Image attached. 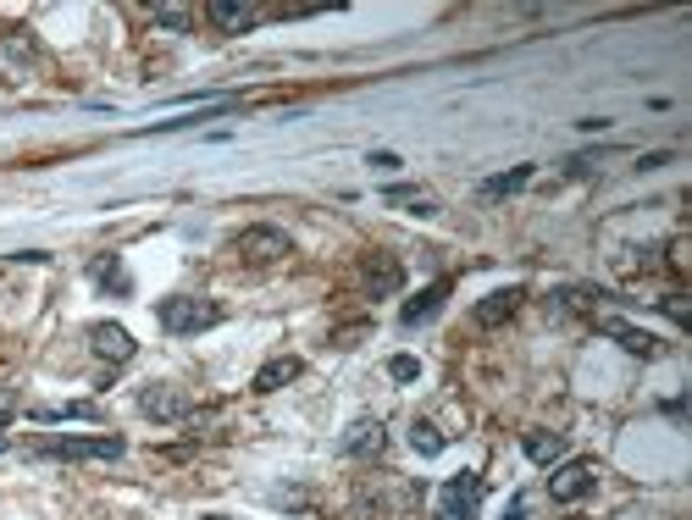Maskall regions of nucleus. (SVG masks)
Returning a JSON list of instances; mask_svg holds the SVG:
<instances>
[{
	"mask_svg": "<svg viewBox=\"0 0 692 520\" xmlns=\"http://www.w3.org/2000/svg\"><path fill=\"white\" fill-rule=\"evenodd\" d=\"M156 321L167 332H178V338H194V332L222 321V305H211V299H200V294H172V299L156 305Z\"/></svg>",
	"mask_w": 692,
	"mask_h": 520,
	"instance_id": "1",
	"label": "nucleus"
},
{
	"mask_svg": "<svg viewBox=\"0 0 692 520\" xmlns=\"http://www.w3.org/2000/svg\"><path fill=\"white\" fill-rule=\"evenodd\" d=\"M477 504H482V476L477 471H460L438 487V509L432 520H477Z\"/></svg>",
	"mask_w": 692,
	"mask_h": 520,
	"instance_id": "2",
	"label": "nucleus"
},
{
	"mask_svg": "<svg viewBox=\"0 0 692 520\" xmlns=\"http://www.w3.org/2000/svg\"><path fill=\"white\" fill-rule=\"evenodd\" d=\"M128 449V443L117 438V432H100V438H50L45 449V460H117V454Z\"/></svg>",
	"mask_w": 692,
	"mask_h": 520,
	"instance_id": "3",
	"label": "nucleus"
},
{
	"mask_svg": "<svg viewBox=\"0 0 692 520\" xmlns=\"http://www.w3.org/2000/svg\"><path fill=\"white\" fill-rule=\"evenodd\" d=\"M288 233L283 227H244L239 238H233V255L239 260H250V266H272V260H283L288 255Z\"/></svg>",
	"mask_w": 692,
	"mask_h": 520,
	"instance_id": "4",
	"label": "nucleus"
},
{
	"mask_svg": "<svg viewBox=\"0 0 692 520\" xmlns=\"http://www.w3.org/2000/svg\"><path fill=\"white\" fill-rule=\"evenodd\" d=\"M593 487H598V465L593 460H565V465H554V476H549L554 504H582Z\"/></svg>",
	"mask_w": 692,
	"mask_h": 520,
	"instance_id": "5",
	"label": "nucleus"
},
{
	"mask_svg": "<svg viewBox=\"0 0 692 520\" xmlns=\"http://www.w3.org/2000/svg\"><path fill=\"white\" fill-rule=\"evenodd\" d=\"M338 449H344L349 460H377V454L388 449V426H382L377 415H366V421H355L344 432V443H338Z\"/></svg>",
	"mask_w": 692,
	"mask_h": 520,
	"instance_id": "6",
	"label": "nucleus"
},
{
	"mask_svg": "<svg viewBox=\"0 0 692 520\" xmlns=\"http://www.w3.org/2000/svg\"><path fill=\"white\" fill-rule=\"evenodd\" d=\"M139 410L150 415V421H183L189 415V393L183 388H167V382H156V388L139 393Z\"/></svg>",
	"mask_w": 692,
	"mask_h": 520,
	"instance_id": "7",
	"label": "nucleus"
},
{
	"mask_svg": "<svg viewBox=\"0 0 692 520\" xmlns=\"http://www.w3.org/2000/svg\"><path fill=\"white\" fill-rule=\"evenodd\" d=\"M598 332H609V338L621 343L626 355H637V360H654L659 355V338H654V332L632 327V321H621V316H604V321H598Z\"/></svg>",
	"mask_w": 692,
	"mask_h": 520,
	"instance_id": "8",
	"label": "nucleus"
},
{
	"mask_svg": "<svg viewBox=\"0 0 692 520\" xmlns=\"http://www.w3.org/2000/svg\"><path fill=\"white\" fill-rule=\"evenodd\" d=\"M89 343H95V355L111 360V366L133 360V332L117 327V321H95V327H89Z\"/></svg>",
	"mask_w": 692,
	"mask_h": 520,
	"instance_id": "9",
	"label": "nucleus"
},
{
	"mask_svg": "<svg viewBox=\"0 0 692 520\" xmlns=\"http://www.w3.org/2000/svg\"><path fill=\"white\" fill-rule=\"evenodd\" d=\"M399 288H405V266L388 255H366V294L388 299V294H399Z\"/></svg>",
	"mask_w": 692,
	"mask_h": 520,
	"instance_id": "10",
	"label": "nucleus"
},
{
	"mask_svg": "<svg viewBox=\"0 0 692 520\" xmlns=\"http://www.w3.org/2000/svg\"><path fill=\"white\" fill-rule=\"evenodd\" d=\"M205 17H211L222 34H244V28H255V17H261V12H255L250 0H211Z\"/></svg>",
	"mask_w": 692,
	"mask_h": 520,
	"instance_id": "11",
	"label": "nucleus"
},
{
	"mask_svg": "<svg viewBox=\"0 0 692 520\" xmlns=\"http://www.w3.org/2000/svg\"><path fill=\"white\" fill-rule=\"evenodd\" d=\"M521 299H526L521 288H493V294L482 299V305L471 310V316H477V327H499V321H510L515 310H521Z\"/></svg>",
	"mask_w": 692,
	"mask_h": 520,
	"instance_id": "12",
	"label": "nucleus"
},
{
	"mask_svg": "<svg viewBox=\"0 0 692 520\" xmlns=\"http://www.w3.org/2000/svg\"><path fill=\"white\" fill-rule=\"evenodd\" d=\"M443 299H449V283H432V288H421L416 299H405V310H399V321L405 327H421V321H432L443 310Z\"/></svg>",
	"mask_w": 692,
	"mask_h": 520,
	"instance_id": "13",
	"label": "nucleus"
},
{
	"mask_svg": "<svg viewBox=\"0 0 692 520\" xmlns=\"http://www.w3.org/2000/svg\"><path fill=\"white\" fill-rule=\"evenodd\" d=\"M299 371H305V360H299V355H277V360H266V366L255 371L250 388H255V393H277L283 382H294Z\"/></svg>",
	"mask_w": 692,
	"mask_h": 520,
	"instance_id": "14",
	"label": "nucleus"
},
{
	"mask_svg": "<svg viewBox=\"0 0 692 520\" xmlns=\"http://www.w3.org/2000/svg\"><path fill=\"white\" fill-rule=\"evenodd\" d=\"M34 421H39V426H56V421H100V404H89V399H72V404H39Z\"/></svg>",
	"mask_w": 692,
	"mask_h": 520,
	"instance_id": "15",
	"label": "nucleus"
},
{
	"mask_svg": "<svg viewBox=\"0 0 692 520\" xmlns=\"http://www.w3.org/2000/svg\"><path fill=\"white\" fill-rule=\"evenodd\" d=\"M382 200H388V205H405L410 216H438V200H432L427 189H410V183H394V189H382Z\"/></svg>",
	"mask_w": 692,
	"mask_h": 520,
	"instance_id": "16",
	"label": "nucleus"
},
{
	"mask_svg": "<svg viewBox=\"0 0 692 520\" xmlns=\"http://www.w3.org/2000/svg\"><path fill=\"white\" fill-rule=\"evenodd\" d=\"M521 449H526V460L554 465V460L565 454V438H560V432H543V426H537V432H526V438H521Z\"/></svg>",
	"mask_w": 692,
	"mask_h": 520,
	"instance_id": "17",
	"label": "nucleus"
},
{
	"mask_svg": "<svg viewBox=\"0 0 692 520\" xmlns=\"http://www.w3.org/2000/svg\"><path fill=\"white\" fill-rule=\"evenodd\" d=\"M526 183H532V166H510V172H499V178L482 183V200H504V194L526 189Z\"/></svg>",
	"mask_w": 692,
	"mask_h": 520,
	"instance_id": "18",
	"label": "nucleus"
},
{
	"mask_svg": "<svg viewBox=\"0 0 692 520\" xmlns=\"http://www.w3.org/2000/svg\"><path fill=\"white\" fill-rule=\"evenodd\" d=\"M410 449L432 460V454H443V432H438L432 421H416V426H410Z\"/></svg>",
	"mask_w": 692,
	"mask_h": 520,
	"instance_id": "19",
	"label": "nucleus"
},
{
	"mask_svg": "<svg viewBox=\"0 0 692 520\" xmlns=\"http://www.w3.org/2000/svg\"><path fill=\"white\" fill-rule=\"evenodd\" d=\"M95 283H100V288H117V294H128V272L117 266V255L95 260Z\"/></svg>",
	"mask_w": 692,
	"mask_h": 520,
	"instance_id": "20",
	"label": "nucleus"
},
{
	"mask_svg": "<svg viewBox=\"0 0 692 520\" xmlns=\"http://www.w3.org/2000/svg\"><path fill=\"white\" fill-rule=\"evenodd\" d=\"M156 23L172 28V34H183V28L194 23V12H189V6H156Z\"/></svg>",
	"mask_w": 692,
	"mask_h": 520,
	"instance_id": "21",
	"label": "nucleus"
},
{
	"mask_svg": "<svg viewBox=\"0 0 692 520\" xmlns=\"http://www.w3.org/2000/svg\"><path fill=\"white\" fill-rule=\"evenodd\" d=\"M659 310H665V316H670V321H676V327H681V332H687V327H692V310H687V294H665V299H659Z\"/></svg>",
	"mask_w": 692,
	"mask_h": 520,
	"instance_id": "22",
	"label": "nucleus"
},
{
	"mask_svg": "<svg viewBox=\"0 0 692 520\" xmlns=\"http://www.w3.org/2000/svg\"><path fill=\"white\" fill-rule=\"evenodd\" d=\"M388 377H394V382H416L421 366H416L410 355H394V360H388Z\"/></svg>",
	"mask_w": 692,
	"mask_h": 520,
	"instance_id": "23",
	"label": "nucleus"
},
{
	"mask_svg": "<svg viewBox=\"0 0 692 520\" xmlns=\"http://www.w3.org/2000/svg\"><path fill=\"white\" fill-rule=\"evenodd\" d=\"M366 166H377V172H399V155L394 150H371Z\"/></svg>",
	"mask_w": 692,
	"mask_h": 520,
	"instance_id": "24",
	"label": "nucleus"
},
{
	"mask_svg": "<svg viewBox=\"0 0 692 520\" xmlns=\"http://www.w3.org/2000/svg\"><path fill=\"white\" fill-rule=\"evenodd\" d=\"M504 520H526V504H521V498H515V504L504 509Z\"/></svg>",
	"mask_w": 692,
	"mask_h": 520,
	"instance_id": "25",
	"label": "nucleus"
},
{
	"mask_svg": "<svg viewBox=\"0 0 692 520\" xmlns=\"http://www.w3.org/2000/svg\"><path fill=\"white\" fill-rule=\"evenodd\" d=\"M6 426H12V415L0 410V454H6Z\"/></svg>",
	"mask_w": 692,
	"mask_h": 520,
	"instance_id": "26",
	"label": "nucleus"
},
{
	"mask_svg": "<svg viewBox=\"0 0 692 520\" xmlns=\"http://www.w3.org/2000/svg\"><path fill=\"white\" fill-rule=\"evenodd\" d=\"M205 520H227V515H205Z\"/></svg>",
	"mask_w": 692,
	"mask_h": 520,
	"instance_id": "27",
	"label": "nucleus"
}]
</instances>
